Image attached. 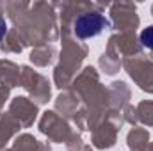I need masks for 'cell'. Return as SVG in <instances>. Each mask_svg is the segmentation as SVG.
I'll return each mask as SVG.
<instances>
[{
  "label": "cell",
  "instance_id": "cell-1",
  "mask_svg": "<svg viewBox=\"0 0 153 151\" xmlns=\"http://www.w3.org/2000/svg\"><path fill=\"white\" fill-rule=\"evenodd\" d=\"M107 27H109V21L105 20V16H102L98 13H85V14L76 18L75 34L82 39L94 38Z\"/></svg>",
  "mask_w": 153,
  "mask_h": 151
},
{
  "label": "cell",
  "instance_id": "cell-2",
  "mask_svg": "<svg viewBox=\"0 0 153 151\" xmlns=\"http://www.w3.org/2000/svg\"><path fill=\"white\" fill-rule=\"evenodd\" d=\"M141 43H143V46L153 50V27H148L141 32Z\"/></svg>",
  "mask_w": 153,
  "mask_h": 151
},
{
  "label": "cell",
  "instance_id": "cell-3",
  "mask_svg": "<svg viewBox=\"0 0 153 151\" xmlns=\"http://www.w3.org/2000/svg\"><path fill=\"white\" fill-rule=\"evenodd\" d=\"M5 32H7V23H5V20H4V18L0 16V41L4 39Z\"/></svg>",
  "mask_w": 153,
  "mask_h": 151
}]
</instances>
